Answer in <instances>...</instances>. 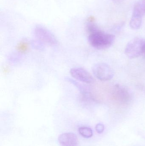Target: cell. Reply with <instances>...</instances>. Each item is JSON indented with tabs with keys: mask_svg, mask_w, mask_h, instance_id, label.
I'll return each instance as SVG.
<instances>
[{
	"mask_svg": "<svg viewBox=\"0 0 145 146\" xmlns=\"http://www.w3.org/2000/svg\"><path fill=\"white\" fill-rule=\"evenodd\" d=\"M87 31L88 33V40L90 44L97 49L108 48L114 42L115 36L108 34L99 29L95 24L89 25Z\"/></svg>",
	"mask_w": 145,
	"mask_h": 146,
	"instance_id": "6da1fadb",
	"label": "cell"
},
{
	"mask_svg": "<svg viewBox=\"0 0 145 146\" xmlns=\"http://www.w3.org/2000/svg\"><path fill=\"white\" fill-rule=\"evenodd\" d=\"M145 45V39L136 38L130 41L127 44L125 53L127 56L131 59L138 57L143 54Z\"/></svg>",
	"mask_w": 145,
	"mask_h": 146,
	"instance_id": "7a4b0ae2",
	"label": "cell"
},
{
	"mask_svg": "<svg viewBox=\"0 0 145 146\" xmlns=\"http://www.w3.org/2000/svg\"><path fill=\"white\" fill-rule=\"evenodd\" d=\"M35 36L39 41L49 46H56L58 41L51 32L43 26L37 25L34 29Z\"/></svg>",
	"mask_w": 145,
	"mask_h": 146,
	"instance_id": "3957f363",
	"label": "cell"
},
{
	"mask_svg": "<svg viewBox=\"0 0 145 146\" xmlns=\"http://www.w3.org/2000/svg\"><path fill=\"white\" fill-rule=\"evenodd\" d=\"M94 76L101 81L111 80L114 76V72L111 68L106 63H99L95 64L93 68Z\"/></svg>",
	"mask_w": 145,
	"mask_h": 146,
	"instance_id": "277c9868",
	"label": "cell"
},
{
	"mask_svg": "<svg viewBox=\"0 0 145 146\" xmlns=\"http://www.w3.org/2000/svg\"><path fill=\"white\" fill-rule=\"evenodd\" d=\"M72 76L77 80L86 83H91L93 82V78L89 72L84 68H73L70 71Z\"/></svg>",
	"mask_w": 145,
	"mask_h": 146,
	"instance_id": "5b68a950",
	"label": "cell"
},
{
	"mask_svg": "<svg viewBox=\"0 0 145 146\" xmlns=\"http://www.w3.org/2000/svg\"><path fill=\"white\" fill-rule=\"evenodd\" d=\"M58 141L61 146H77L78 139L75 134L64 133L59 136Z\"/></svg>",
	"mask_w": 145,
	"mask_h": 146,
	"instance_id": "8992f818",
	"label": "cell"
},
{
	"mask_svg": "<svg viewBox=\"0 0 145 146\" xmlns=\"http://www.w3.org/2000/svg\"><path fill=\"white\" fill-rule=\"evenodd\" d=\"M113 95L115 100L123 104L128 103L130 99V94L128 91L119 85L115 86Z\"/></svg>",
	"mask_w": 145,
	"mask_h": 146,
	"instance_id": "52a82bcc",
	"label": "cell"
},
{
	"mask_svg": "<svg viewBox=\"0 0 145 146\" xmlns=\"http://www.w3.org/2000/svg\"><path fill=\"white\" fill-rule=\"evenodd\" d=\"M133 14L143 17L145 15V0L138 1L134 7Z\"/></svg>",
	"mask_w": 145,
	"mask_h": 146,
	"instance_id": "ba28073f",
	"label": "cell"
},
{
	"mask_svg": "<svg viewBox=\"0 0 145 146\" xmlns=\"http://www.w3.org/2000/svg\"><path fill=\"white\" fill-rule=\"evenodd\" d=\"M142 17L133 14L130 21V26L133 30H138L141 27Z\"/></svg>",
	"mask_w": 145,
	"mask_h": 146,
	"instance_id": "9c48e42d",
	"label": "cell"
},
{
	"mask_svg": "<svg viewBox=\"0 0 145 146\" xmlns=\"http://www.w3.org/2000/svg\"><path fill=\"white\" fill-rule=\"evenodd\" d=\"M79 133L85 138H91L93 135V132L90 128L87 127H81L78 129Z\"/></svg>",
	"mask_w": 145,
	"mask_h": 146,
	"instance_id": "30bf717a",
	"label": "cell"
},
{
	"mask_svg": "<svg viewBox=\"0 0 145 146\" xmlns=\"http://www.w3.org/2000/svg\"><path fill=\"white\" fill-rule=\"evenodd\" d=\"M29 49V44L26 41H21L17 46V50L22 54L27 52Z\"/></svg>",
	"mask_w": 145,
	"mask_h": 146,
	"instance_id": "8fae6325",
	"label": "cell"
},
{
	"mask_svg": "<svg viewBox=\"0 0 145 146\" xmlns=\"http://www.w3.org/2000/svg\"><path fill=\"white\" fill-rule=\"evenodd\" d=\"M95 129L97 133H102L104 130V126L101 123H98L96 125Z\"/></svg>",
	"mask_w": 145,
	"mask_h": 146,
	"instance_id": "7c38bea8",
	"label": "cell"
},
{
	"mask_svg": "<svg viewBox=\"0 0 145 146\" xmlns=\"http://www.w3.org/2000/svg\"><path fill=\"white\" fill-rule=\"evenodd\" d=\"M112 1L116 3H121L124 0H112Z\"/></svg>",
	"mask_w": 145,
	"mask_h": 146,
	"instance_id": "4fadbf2b",
	"label": "cell"
}]
</instances>
